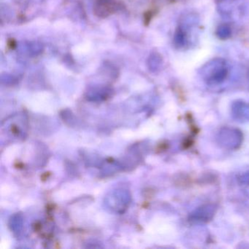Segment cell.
I'll list each match as a JSON object with an SVG mask.
<instances>
[{"label": "cell", "instance_id": "1", "mask_svg": "<svg viewBox=\"0 0 249 249\" xmlns=\"http://www.w3.org/2000/svg\"><path fill=\"white\" fill-rule=\"evenodd\" d=\"M201 73L207 84L217 85L224 82L227 78L228 68L224 59H214L202 67Z\"/></svg>", "mask_w": 249, "mask_h": 249}, {"label": "cell", "instance_id": "2", "mask_svg": "<svg viewBox=\"0 0 249 249\" xmlns=\"http://www.w3.org/2000/svg\"><path fill=\"white\" fill-rule=\"evenodd\" d=\"M216 141L217 143L224 149L236 150L243 143V135L238 129L225 126L218 131Z\"/></svg>", "mask_w": 249, "mask_h": 249}, {"label": "cell", "instance_id": "3", "mask_svg": "<svg viewBox=\"0 0 249 249\" xmlns=\"http://www.w3.org/2000/svg\"><path fill=\"white\" fill-rule=\"evenodd\" d=\"M217 207L214 204H205L198 207L189 214V221L196 224H205L213 218Z\"/></svg>", "mask_w": 249, "mask_h": 249}, {"label": "cell", "instance_id": "4", "mask_svg": "<svg viewBox=\"0 0 249 249\" xmlns=\"http://www.w3.org/2000/svg\"><path fill=\"white\" fill-rule=\"evenodd\" d=\"M231 114L236 122H249V103L242 100L234 102L231 106Z\"/></svg>", "mask_w": 249, "mask_h": 249}, {"label": "cell", "instance_id": "5", "mask_svg": "<svg viewBox=\"0 0 249 249\" xmlns=\"http://www.w3.org/2000/svg\"><path fill=\"white\" fill-rule=\"evenodd\" d=\"M237 181L241 189L249 195V169L237 175Z\"/></svg>", "mask_w": 249, "mask_h": 249}, {"label": "cell", "instance_id": "6", "mask_svg": "<svg viewBox=\"0 0 249 249\" xmlns=\"http://www.w3.org/2000/svg\"><path fill=\"white\" fill-rule=\"evenodd\" d=\"M231 29L227 25H221L217 30V36L221 39H227L230 37Z\"/></svg>", "mask_w": 249, "mask_h": 249}]
</instances>
